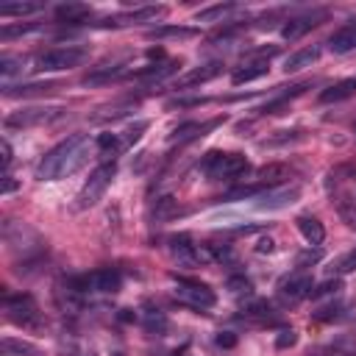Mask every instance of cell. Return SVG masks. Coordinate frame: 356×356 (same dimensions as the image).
Here are the masks:
<instances>
[{
    "label": "cell",
    "mask_w": 356,
    "mask_h": 356,
    "mask_svg": "<svg viewBox=\"0 0 356 356\" xmlns=\"http://www.w3.org/2000/svg\"><path fill=\"white\" fill-rule=\"evenodd\" d=\"M95 142L87 134H73L64 142H59L53 150H48L37 167V178L39 181H62V178H70L73 172H78L92 153Z\"/></svg>",
    "instance_id": "6da1fadb"
},
{
    "label": "cell",
    "mask_w": 356,
    "mask_h": 356,
    "mask_svg": "<svg viewBox=\"0 0 356 356\" xmlns=\"http://www.w3.org/2000/svg\"><path fill=\"white\" fill-rule=\"evenodd\" d=\"M89 59V51L87 48H75V45H67V48H51L45 53L37 56L34 67L37 73H62V70H73L78 64H84Z\"/></svg>",
    "instance_id": "7a4b0ae2"
},
{
    "label": "cell",
    "mask_w": 356,
    "mask_h": 356,
    "mask_svg": "<svg viewBox=\"0 0 356 356\" xmlns=\"http://www.w3.org/2000/svg\"><path fill=\"white\" fill-rule=\"evenodd\" d=\"M114 172H117L114 161H106V164H100V167H98V170H95V172L87 178V184L81 187V193L75 195V204H73V209H75V212H84V209L95 206V204L103 198V193L109 190V184H112Z\"/></svg>",
    "instance_id": "3957f363"
},
{
    "label": "cell",
    "mask_w": 356,
    "mask_h": 356,
    "mask_svg": "<svg viewBox=\"0 0 356 356\" xmlns=\"http://www.w3.org/2000/svg\"><path fill=\"white\" fill-rule=\"evenodd\" d=\"M201 170L209 178H237V175L248 172V159L242 153H220V150H212V153H206Z\"/></svg>",
    "instance_id": "277c9868"
},
{
    "label": "cell",
    "mask_w": 356,
    "mask_h": 356,
    "mask_svg": "<svg viewBox=\"0 0 356 356\" xmlns=\"http://www.w3.org/2000/svg\"><path fill=\"white\" fill-rule=\"evenodd\" d=\"M3 306H6V314L15 326H23V328H42V312L37 306V301L31 295H6L3 298Z\"/></svg>",
    "instance_id": "5b68a950"
},
{
    "label": "cell",
    "mask_w": 356,
    "mask_h": 356,
    "mask_svg": "<svg viewBox=\"0 0 356 356\" xmlns=\"http://www.w3.org/2000/svg\"><path fill=\"white\" fill-rule=\"evenodd\" d=\"M64 114L62 106H28V109H20V112H12L6 114L3 125L6 131H17V128H34V125H45V123H53Z\"/></svg>",
    "instance_id": "8992f818"
},
{
    "label": "cell",
    "mask_w": 356,
    "mask_h": 356,
    "mask_svg": "<svg viewBox=\"0 0 356 356\" xmlns=\"http://www.w3.org/2000/svg\"><path fill=\"white\" fill-rule=\"evenodd\" d=\"M120 284H123V278H120V273L117 270H95V273H89V276H78V278H70L67 281V287L73 290V292H120Z\"/></svg>",
    "instance_id": "52a82bcc"
},
{
    "label": "cell",
    "mask_w": 356,
    "mask_h": 356,
    "mask_svg": "<svg viewBox=\"0 0 356 356\" xmlns=\"http://www.w3.org/2000/svg\"><path fill=\"white\" fill-rule=\"evenodd\" d=\"M175 298L181 303H187V306H195V309H212L217 303V295L206 284L178 278V276H175Z\"/></svg>",
    "instance_id": "ba28073f"
},
{
    "label": "cell",
    "mask_w": 356,
    "mask_h": 356,
    "mask_svg": "<svg viewBox=\"0 0 356 356\" xmlns=\"http://www.w3.org/2000/svg\"><path fill=\"white\" fill-rule=\"evenodd\" d=\"M164 15H167L164 6H142V9H134V12H120L114 17H106L98 26H103V28H120V26H136V23H156Z\"/></svg>",
    "instance_id": "9c48e42d"
},
{
    "label": "cell",
    "mask_w": 356,
    "mask_h": 356,
    "mask_svg": "<svg viewBox=\"0 0 356 356\" xmlns=\"http://www.w3.org/2000/svg\"><path fill=\"white\" fill-rule=\"evenodd\" d=\"M298 198H301V190H298V187H270V190H265V193L259 195L256 209H259V212H276V209L292 206Z\"/></svg>",
    "instance_id": "30bf717a"
},
{
    "label": "cell",
    "mask_w": 356,
    "mask_h": 356,
    "mask_svg": "<svg viewBox=\"0 0 356 356\" xmlns=\"http://www.w3.org/2000/svg\"><path fill=\"white\" fill-rule=\"evenodd\" d=\"M312 290H314L312 278H309L306 273H295V276H290V278H284V281L278 284V298H281L284 303H298V301L309 298Z\"/></svg>",
    "instance_id": "8fae6325"
},
{
    "label": "cell",
    "mask_w": 356,
    "mask_h": 356,
    "mask_svg": "<svg viewBox=\"0 0 356 356\" xmlns=\"http://www.w3.org/2000/svg\"><path fill=\"white\" fill-rule=\"evenodd\" d=\"M170 251H172V256L181 262V265H187V267H195V265H201L204 259H209V253L206 251H201L198 245H193L190 242V237H172L170 240Z\"/></svg>",
    "instance_id": "7c38bea8"
},
{
    "label": "cell",
    "mask_w": 356,
    "mask_h": 356,
    "mask_svg": "<svg viewBox=\"0 0 356 356\" xmlns=\"http://www.w3.org/2000/svg\"><path fill=\"white\" fill-rule=\"evenodd\" d=\"M223 73V64L220 62H212V64H204V67H195L190 73H184L181 78H175V89H190V87H201L212 78H217Z\"/></svg>",
    "instance_id": "4fadbf2b"
},
{
    "label": "cell",
    "mask_w": 356,
    "mask_h": 356,
    "mask_svg": "<svg viewBox=\"0 0 356 356\" xmlns=\"http://www.w3.org/2000/svg\"><path fill=\"white\" fill-rule=\"evenodd\" d=\"M323 17H326L323 12H320V15H306V17H292V20H287V26L281 28V37L290 39V42H295V39L306 37L312 28H317Z\"/></svg>",
    "instance_id": "5bb4252c"
},
{
    "label": "cell",
    "mask_w": 356,
    "mask_h": 356,
    "mask_svg": "<svg viewBox=\"0 0 356 356\" xmlns=\"http://www.w3.org/2000/svg\"><path fill=\"white\" fill-rule=\"evenodd\" d=\"M328 48H331V53H339V56L356 51V20H350L339 31H334L328 39Z\"/></svg>",
    "instance_id": "9a60e30c"
},
{
    "label": "cell",
    "mask_w": 356,
    "mask_h": 356,
    "mask_svg": "<svg viewBox=\"0 0 356 356\" xmlns=\"http://www.w3.org/2000/svg\"><path fill=\"white\" fill-rule=\"evenodd\" d=\"M226 117H217V120H209V123H187V125H181V128H175L172 131V136H170V142H178V145H184V142H190V139H198V136H206V131H212V128H217L220 123H223Z\"/></svg>",
    "instance_id": "2e32d148"
},
{
    "label": "cell",
    "mask_w": 356,
    "mask_h": 356,
    "mask_svg": "<svg viewBox=\"0 0 356 356\" xmlns=\"http://www.w3.org/2000/svg\"><path fill=\"white\" fill-rule=\"evenodd\" d=\"M317 59H320V48H317V45H312V48H301V51H295V53H290V56H287L284 70H287V73H298V70H303V67H312Z\"/></svg>",
    "instance_id": "e0dca14e"
},
{
    "label": "cell",
    "mask_w": 356,
    "mask_h": 356,
    "mask_svg": "<svg viewBox=\"0 0 356 356\" xmlns=\"http://www.w3.org/2000/svg\"><path fill=\"white\" fill-rule=\"evenodd\" d=\"M353 95H356V78H342L334 87L320 92V103H339V100H348Z\"/></svg>",
    "instance_id": "ac0fdd59"
},
{
    "label": "cell",
    "mask_w": 356,
    "mask_h": 356,
    "mask_svg": "<svg viewBox=\"0 0 356 356\" xmlns=\"http://www.w3.org/2000/svg\"><path fill=\"white\" fill-rule=\"evenodd\" d=\"M290 175V170H287V164H278V161H273V164H265V167H259L256 170V178H259V184H265V187H278L284 178Z\"/></svg>",
    "instance_id": "d6986e66"
},
{
    "label": "cell",
    "mask_w": 356,
    "mask_h": 356,
    "mask_svg": "<svg viewBox=\"0 0 356 356\" xmlns=\"http://www.w3.org/2000/svg\"><path fill=\"white\" fill-rule=\"evenodd\" d=\"M298 231L303 234V240L309 245H320L326 240V229H323V223L317 217H306V215L298 217Z\"/></svg>",
    "instance_id": "ffe728a7"
},
{
    "label": "cell",
    "mask_w": 356,
    "mask_h": 356,
    "mask_svg": "<svg viewBox=\"0 0 356 356\" xmlns=\"http://www.w3.org/2000/svg\"><path fill=\"white\" fill-rule=\"evenodd\" d=\"M56 17L62 20V23H84V20H89L92 17V9L87 6V3H64V6H59L56 9Z\"/></svg>",
    "instance_id": "44dd1931"
},
{
    "label": "cell",
    "mask_w": 356,
    "mask_h": 356,
    "mask_svg": "<svg viewBox=\"0 0 356 356\" xmlns=\"http://www.w3.org/2000/svg\"><path fill=\"white\" fill-rule=\"evenodd\" d=\"M53 89H59V84H56V81H45V84L6 87V89H3V95H6V98H28V95H48V92H53Z\"/></svg>",
    "instance_id": "7402d4cb"
},
{
    "label": "cell",
    "mask_w": 356,
    "mask_h": 356,
    "mask_svg": "<svg viewBox=\"0 0 356 356\" xmlns=\"http://www.w3.org/2000/svg\"><path fill=\"white\" fill-rule=\"evenodd\" d=\"M150 39H193L198 37V28H184V26H161L148 31Z\"/></svg>",
    "instance_id": "603a6c76"
},
{
    "label": "cell",
    "mask_w": 356,
    "mask_h": 356,
    "mask_svg": "<svg viewBox=\"0 0 356 356\" xmlns=\"http://www.w3.org/2000/svg\"><path fill=\"white\" fill-rule=\"evenodd\" d=\"M267 62H253V64H245V67H240V70H234V75H231V84L234 87H240V84H248V81H256V78H262V75H267Z\"/></svg>",
    "instance_id": "cb8c5ba5"
},
{
    "label": "cell",
    "mask_w": 356,
    "mask_h": 356,
    "mask_svg": "<svg viewBox=\"0 0 356 356\" xmlns=\"http://www.w3.org/2000/svg\"><path fill=\"white\" fill-rule=\"evenodd\" d=\"M0 350H3V356H39L37 345H31L26 339H15V337H3Z\"/></svg>",
    "instance_id": "d4e9b609"
},
{
    "label": "cell",
    "mask_w": 356,
    "mask_h": 356,
    "mask_svg": "<svg viewBox=\"0 0 356 356\" xmlns=\"http://www.w3.org/2000/svg\"><path fill=\"white\" fill-rule=\"evenodd\" d=\"M178 67V62H164V64H148V67H142V70H134L131 75L134 78H148V81H161L164 75H170V73H175Z\"/></svg>",
    "instance_id": "484cf974"
},
{
    "label": "cell",
    "mask_w": 356,
    "mask_h": 356,
    "mask_svg": "<svg viewBox=\"0 0 356 356\" xmlns=\"http://www.w3.org/2000/svg\"><path fill=\"white\" fill-rule=\"evenodd\" d=\"M178 215H181V206H178V201H175L172 195L159 198L156 206H153V217H156L159 223H167V220H172V217H178Z\"/></svg>",
    "instance_id": "4316f807"
},
{
    "label": "cell",
    "mask_w": 356,
    "mask_h": 356,
    "mask_svg": "<svg viewBox=\"0 0 356 356\" xmlns=\"http://www.w3.org/2000/svg\"><path fill=\"white\" fill-rule=\"evenodd\" d=\"M231 12H237L234 3H220V6H212V9H204L195 15V23H223Z\"/></svg>",
    "instance_id": "83f0119b"
},
{
    "label": "cell",
    "mask_w": 356,
    "mask_h": 356,
    "mask_svg": "<svg viewBox=\"0 0 356 356\" xmlns=\"http://www.w3.org/2000/svg\"><path fill=\"white\" fill-rule=\"evenodd\" d=\"M136 103H131V100H125V103H114V106H103L98 114H92V120L95 123H106V120H117V117H125L131 109H134Z\"/></svg>",
    "instance_id": "f1b7e54d"
},
{
    "label": "cell",
    "mask_w": 356,
    "mask_h": 356,
    "mask_svg": "<svg viewBox=\"0 0 356 356\" xmlns=\"http://www.w3.org/2000/svg\"><path fill=\"white\" fill-rule=\"evenodd\" d=\"M42 9V3H3L0 6V17H28L37 15Z\"/></svg>",
    "instance_id": "f546056e"
},
{
    "label": "cell",
    "mask_w": 356,
    "mask_h": 356,
    "mask_svg": "<svg viewBox=\"0 0 356 356\" xmlns=\"http://www.w3.org/2000/svg\"><path fill=\"white\" fill-rule=\"evenodd\" d=\"M353 270H356V248H350L348 253H342V256L328 267V273L337 276V278H339V276H348V273H353Z\"/></svg>",
    "instance_id": "4dcf8cb0"
},
{
    "label": "cell",
    "mask_w": 356,
    "mask_h": 356,
    "mask_svg": "<svg viewBox=\"0 0 356 356\" xmlns=\"http://www.w3.org/2000/svg\"><path fill=\"white\" fill-rule=\"evenodd\" d=\"M337 212H339L342 223H348L350 229H356V201L353 198H339L337 201Z\"/></svg>",
    "instance_id": "1f68e13d"
},
{
    "label": "cell",
    "mask_w": 356,
    "mask_h": 356,
    "mask_svg": "<svg viewBox=\"0 0 356 356\" xmlns=\"http://www.w3.org/2000/svg\"><path fill=\"white\" fill-rule=\"evenodd\" d=\"M23 56H3L0 59V75L3 78H12V75H17V73H23Z\"/></svg>",
    "instance_id": "d6a6232c"
},
{
    "label": "cell",
    "mask_w": 356,
    "mask_h": 356,
    "mask_svg": "<svg viewBox=\"0 0 356 356\" xmlns=\"http://www.w3.org/2000/svg\"><path fill=\"white\" fill-rule=\"evenodd\" d=\"M226 290H229L231 295H251V292H253V284H251L245 276H231V278L226 281Z\"/></svg>",
    "instance_id": "836d02e7"
},
{
    "label": "cell",
    "mask_w": 356,
    "mask_h": 356,
    "mask_svg": "<svg viewBox=\"0 0 356 356\" xmlns=\"http://www.w3.org/2000/svg\"><path fill=\"white\" fill-rule=\"evenodd\" d=\"M339 290H342V278H328V281H323L320 287H314L309 298L317 301V298H326V295H337Z\"/></svg>",
    "instance_id": "e575fe53"
},
{
    "label": "cell",
    "mask_w": 356,
    "mask_h": 356,
    "mask_svg": "<svg viewBox=\"0 0 356 356\" xmlns=\"http://www.w3.org/2000/svg\"><path fill=\"white\" fill-rule=\"evenodd\" d=\"M95 145H98V148H100V150H103L106 156H109V153H117V150H120V139H117L114 134H100Z\"/></svg>",
    "instance_id": "d590c367"
},
{
    "label": "cell",
    "mask_w": 356,
    "mask_h": 356,
    "mask_svg": "<svg viewBox=\"0 0 356 356\" xmlns=\"http://www.w3.org/2000/svg\"><path fill=\"white\" fill-rule=\"evenodd\" d=\"M320 259H323V251H320V248H314V251L309 248V251H303V253H298V259H295V265H298V267H309V265H317Z\"/></svg>",
    "instance_id": "8d00e7d4"
},
{
    "label": "cell",
    "mask_w": 356,
    "mask_h": 356,
    "mask_svg": "<svg viewBox=\"0 0 356 356\" xmlns=\"http://www.w3.org/2000/svg\"><path fill=\"white\" fill-rule=\"evenodd\" d=\"M28 31H37L34 23H26V26H6L3 31H0V39H15L20 34H28Z\"/></svg>",
    "instance_id": "74e56055"
},
{
    "label": "cell",
    "mask_w": 356,
    "mask_h": 356,
    "mask_svg": "<svg viewBox=\"0 0 356 356\" xmlns=\"http://www.w3.org/2000/svg\"><path fill=\"white\" fill-rule=\"evenodd\" d=\"M145 326H148L150 331L161 334V331L167 328V320H164V314H159V312H148V314H145Z\"/></svg>",
    "instance_id": "f35d334b"
},
{
    "label": "cell",
    "mask_w": 356,
    "mask_h": 356,
    "mask_svg": "<svg viewBox=\"0 0 356 356\" xmlns=\"http://www.w3.org/2000/svg\"><path fill=\"white\" fill-rule=\"evenodd\" d=\"M298 342V334L292 331V328H284V331H278V337H276V348L278 350H287V348H292Z\"/></svg>",
    "instance_id": "ab89813d"
},
{
    "label": "cell",
    "mask_w": 356,
    "mask_h": 356,
    "mask_svg": "<svg viewBox=\"0 0 356 356\" xmlns=\"http://www.w3.org/2000/svg\"><path fill=\"white\" fill-rule=\"evenodd\" d=\"M0 153H3V156H0V161H3V172L9 175V167H12V161H15V150H12L9 139L0 142Z\"/></svg>",
    "instance_id": "60d3db41"
},
{
    "label": "cell",
    "mask_w": 356,
    "mask_h": 356,
    "mask_svg": "<svg viewBox=\"0 0 356 356\" xmlns=\"http://www.w3.org/2000/svg\"><path fill=\"white\" fill-rule=\"evenodd\" d=\"M148 125H150L148 120H139L136 125H131V128L125 131V139H128V142H136V139L142 136V131H148Z\"/></svg>",
    "instance_id": "b9f144b4"
},
{
    "label": "cell",
    "mask_w": 356,
    "mask_h": 356,
    "mask_svg": "<svg viewBox=\"0 0 356 356\" xmlns=\"http://www.w3.org/2000/svg\"><path fill=\"white\" fill-rule=\"evenodd\" d=\"M217 345L220 348H234L237 345V337L231 331H223V334H217Z\"/></svg>",
    "instance_id": "7bdbcfd3"
},
{
    "label": "cell",
    "mask_w": 356,
    "mask_h": 356,
    "mask_svg": "<svg viewBox=\"0 0 356 356\" xmlns=\"http://www.w3.org/2000/svg\"><path fill=\"white\" fill-rule=\"evenodd\" d=\"M273 248H276V242H273L270 237H262V240H259V245H256V251H259V253H273Z\"/></svg>",
    "instance_id": "ee69618b"
},
{
    "label": "cell",
    "mask_w": 356,
    "mask_h": 356,
    "mask_svg": "<svg viewBox=\"0 0 356 356\" xmlns=\"http://www.w3.org/2000/svg\"><path fill=\"white\" fill-rule=\"evenodd\" d=\"M15 190H17V181H15L12 175H3V187H0V193L9 195V193H15Z\"/></svg>",
    "instance_id": "f6af8a7d"
},
{
    "label": "cell",
    "mask_w": 356,
    "mask_h": 356,
    "mask_svg": "<svg viewBox=\"0 0 356 356\" xmlns=\"http://www.w3.org/2000/svg\"><path fill=\"white\" fill-rule=\"evenodd\" d=\"M148 56H150V59H164V51H156V48H153V51H148Z\"/></svg>",
    "instance_id": "bcb514c9"
},
{
    "label": "cell",
    "mask_w": 356,
    "mask_h": 356,
    "mask_svg": "<svg viewBox=\"0 0 356 356\" xmlns=\"http://www.w3.org/2000/svg\"><path fill=\"white\" fill-rule=\"evenodd\" d=\"M120 320H125V323H131V320H134V314H131V309H123V314H120Z\"/></svg>",
    "instance_id": "7dc6e473"
}]
</instances>
